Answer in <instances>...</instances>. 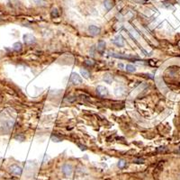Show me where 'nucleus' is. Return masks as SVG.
<instances>
[{
	"label": "nucleus",
	"mask_w": 180,
	"mask_h": 180,
	"mask_svg": "<svg viewBox=\"0 0 180 180\" xmlns=\"http://www.w3.org/2000/svg\"><path fill=\"white\" fill-rule=\"evenodd\" d=\"M8 171L11 174L14 175V176H21L23 172V169L20 166L16 165V164H13V165H11L8 168Z\"/></svg>",
	"instance_id": "f257e3e1"
},
{
	"label": "nucleus",
	"mask_w": 180,
	"mask_h": 180,
	"mask_svg": "<svg viewBox=\"0 0 180 180\" xmlns=\"http://www.w3.org/2000/svg\"><path fill=\"white\" fill-rule=\"evenodd\" d=\"M61 171L65 177H70L73 172V168L70 164H64L61 167Z\"/></svg>",
	"instance_id": "f03ea898"
},
{
	"label": "nucleus",
	"mask_w": 180,
	"mask_h": 180,
	"mask_svg": "<svg viewBox=\"0 0 180 180\" xmlns=\"http://www.w3.org/2000/svg\"><path fill=\"white\" fill-rule=\"evenodd\" d=\"M70 81L74 85H80L82 83V78L78 73H72L70 76Z\"/></svg>",
	"instance_id": "7ed1b4c3"
},
{
	"label": "nucleus",
	"mask_w": 180,
	"mask_h": 180,
	"mask_svg": "<svg viewBox=\"0 0 180 180\" xmlns=\"http://www.w3.org/2000/svg\"><path fill=\"white\" fill-rule=\"evenodd\" d=\"M113 42L118 47H124V40L123 38V36L121 34H118L114 37V39L113 40Z\"/></svg>",
	"instance_id": "20e7f679"
},
{
	"label": "nucleus",
	"mask_w": 180,
	"mask_h": 180,
	"mask_svg": "<svg viewBox=\"0 0 180 180\" xmlns=\"http://www.w3.org/2000/svg\"><path fill=\"white\" fill-rule=\"evenodd\" d=\"M24 41L25 42L26 44H33L36 41V39H35V37L33 34H27L24 35Z\"/></svg>",
	"instance_id": "39448f33"
},
{
	"label": "nucleus",
	"mask_w": 180,
	"mask_h": 180,
	"mask_svg": "<svg viewBox=\"0 0 180 180\" xmlns=\"http://www.w3.org/2000/svg\"><path fill=\"white\" fill-rule=\"evenodd\" d=\"M88 32H89V34L91 35L97 36V35H98L100 33H101V29H100L99 27H97V26H96V25H90L88 27Z\"/></svg>",
	"instance_id": "423d86ee"
},
{
	"label": "nucleus",
	"mask_w": 180,
	"mask_h": 180,
	"mask_svg": "<svg viewBox=\"0 0 180 180\" xmlns=\"http://www.w3.org/2000/svg\"><path fill=\"white\" fill-rule=\"evenodd\" d=\"M97 93L101 97H105L108 95V90L106 87H104L103 86H98L97 87Z\"/></svg>",
	"instance_id": "0eeeda50"
},
{
	"label": "nucleus",
	"mask_w": 180,
	"mask_h": 180,
	"mask_svg": "<svg viewBox=\"0 0 180 180\" xmlns=\"http://www.w3.org/2000/svg\"><path fill=\"white\" fill-rule=\"evenodd\" d=\"M104 49H105V42L103 40H100L97 43V51L100 53H103L104 51Z\"/></svg>",
	"instance_id": "6e6552de"
},
{
	"label": "nucleus",
	"mask_w": 180,
	"mask_h": 180,
	"mask_svg": "<svg viewBox=\"0 0 180 180\" xmlns=\"http://www.w3.org/2000/svg\"><path fill=\"white\" fill-rule=\"evenodd\" d=\"M104 7L107 10H110L114 7V2L112 0H104Z\"/></svg>",
	"instance_id": "1a4fd4ad"
},
{
	"label": "nucleus",
	"mask_w": 180,
	"mask_h": 180,
	"mask_svg": "<svg viewBox=\"0 0 180 180\" xmlns=\"http://www.w3.org/2000/svg\"><path fill=\"white\" fill-rule=\"evenodd\" d=\"M103 79H104V82H106V83L110 84V83H112V81H113V77L111 76L110 74H104Z\"/></svg>",
	"instance_id": "9d476101"
},
{
	"label": "nucleus",
	"mask_w": 180,
	"mask_h": 180,
	"mask_svg": "<svg viewBox=\"0 0 180 180\" xmlns=\"http://www.w3.org/2000/svg\"><path fill=\"white\" fill-rule=\"evenodd\" d=\"M13 49H14V51H20L21 50H22V43H21V42H15V43H14V45H13Z\"/></svg>",
	"instance_id": "9b49d317"
},
{
	"label": "nucleus",
	"mask_w": 180,
	"mask_h": 180,
	"mask_svg": "<svg viewBox=\"0 0 180 180\" xmlns=\"http://www.w3.org/2000/svg\"><path fill=\"white\" fill-rule=\"evenodd\" d=\"M125 68H126V70H127V71H128V72H131V73L135 72V71H136V68H135L133 65H131V64H128V65H126Z\"/></svg>",
	"instance_id": "f8f14e48"
},
{
	"label": "nucleus",
	"mask_w": 180,
	"mask_h": 180,
	"mask_svg": "<svg viewBox=\"0 0 180 180\" xmlns=\"http://www.w3.org/2000/svg\"><path fill=\"white\" fill-rule=\"evenodd\" d=\"M114 92H115L116 96H123L124 93V90L123 87H117V88H115Z\"/></svg>",
	"instance_id": "ddd939ff"
},
{
	"label": "nucleus",
	"mask_w": 180,
	"mask_h": 180,
	"mask_svg": "<svg viewBox=\"0 0 180 180\" xmlns=\"http://www.w3.org/2000/svg\"><path fill=\"white\" fill-rule=\"evenodd\" d=\"M118 168H121V169H123V168H124L125 167H126V160H120L119 161H118Z\"/></svg>",
	"instance_id": "4468645a"
},
{
	"label": "nucleus",
	"mask_w": 180,
	"mask_h": 180,
	"mask_svg": "<svg viewBox=\"0 0 180 180\" xmlns=\"http://www.w3.org/2000/svg\"><path fill=\"white\" fill-rule=\"evenodd\" d=\"M80 73H81V75L83 76V78H89V72L86 70H84V68H82V70H80Z\"/></svg>",
	"instance_id": "2eb2a0df"
},
{
	"label": "nucleus",
	"mask_w": 180,
	"mask_h": 180,
	"mask_svg": "<svg viewBox=\"0 0 180 180\" xmlns=\"http://www.w3.org/2000/svg\"><path fill=\"white\" fill-rule=\"evenodd\" d=\"M60 15L59 14V11H58V9L57 8H54V9H52V11H51V16L53 17V18H56L58 17Z\"/></svg>",
	"instance_id": "dca6fc26"
},
{
	"label": "nucleus",
	"mask_w": 180,
	"mask_h": 180,
	"mask_svg": "<svg viewBox=\"0 0 180 180\" xmlns=\"http://www.w3.org/2000/svg\"><path fill=\"white\" fill-rule=\"evenodd\" d=\"M86 64L88 65V66H93V65L95 64V61H94L93 60H89V59H87V60H86Z\"/></svg>",
	"instance_id": "f3484780"
},
{
	"label": "nucleus",
	"mask_w": 180,
	"mask_h": 180,
	"mask_svg": "<svg viewBox=\"0 0 180 180\" xmlns=\"http://www.w3.org/2000/svg\"><path fill=\"white\" fill-rule=\"evenodd\" d=\"M135 163H138V164H142L144 163V160L143 158H137V160H134Z\"/></svg>",
	"instance_id": "a211bd4d"
},
{
	"label": "nucleus",
	"mask_w": 180,
	"mask_h": 180,
	"mask_svg": "<svg viewBox=\"0 0 180 180\" xmlns=\"http://www.w3.org/2000/svg\"><path fill=\"white\" fill-rule=\"evenodd\" d=\"M166 150H167V149H166V148H164V147L163 148H160V149H158V152H161V151L164 152V151H166Z\"/></svg>",
	"instance_id": "6ab92c4d"
},
{
	"label": "nucleus",
	"mask_w": 180,
	"mask_h": 180,
	"mask_svg": "<svg viewBox=\"0 0 180 180\" xmlns=\"http://www.w3.org/2000/svg\"><path fill=\"white\" fill-rule=\"evenodd\" d=\"M118 67L121 68H124V64H122V63H120V64H118Z\"/></svg>",
	"instance_id": "aec40b11"
},
{
	"label": "nucleus",
	"mask_w": 180,
	"mask_h": 180,
	"mask_svg": "<svg viewBox=\"0 0 180 180\" xmlns=\"http://www.w3.org/2000/svg\"><path fill=\"white\" fill-rule=\"evenodd\" d=\"M176 153H180V146L177 148V150H176Z\"/></svg>",
	"instance_id": "412c9836"
},
{
	"label": "nucleus",
	"mask_w": 180,
	"mask_h": 180,
	"mask_svg": "<svg viewBox=\"0 0 180 180\" xmlns=\"http://www.w3.org/2000/svg\"><path fill=\"white\" fill-rule=\"evenodd\" d=\"M7 180H16V179H14V178H12V179H7Z\"/></svg>",
	"instance_id": "4be33fe9"
}]
</instances>
